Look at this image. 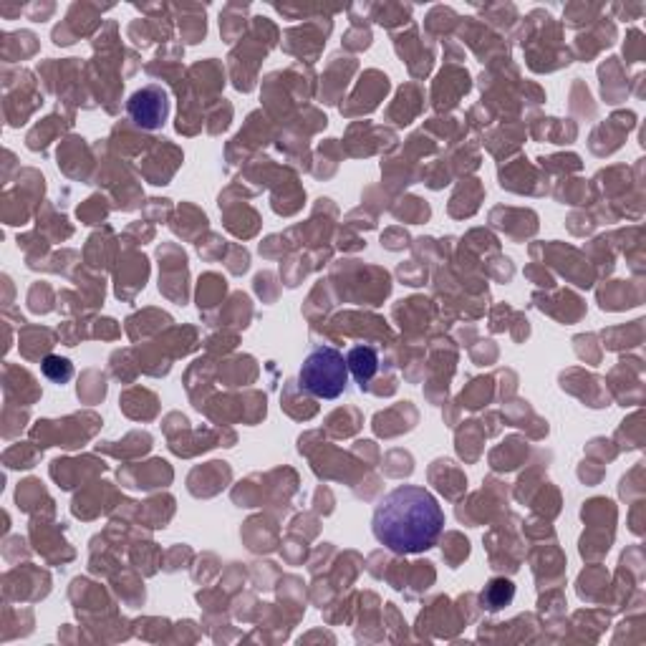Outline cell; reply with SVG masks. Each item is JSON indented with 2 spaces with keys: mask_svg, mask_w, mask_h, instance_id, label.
I'll use <instances>...</instances> for the list:
<instances>
[{
  "mask_svg": "<svg viewBox=\"0 0 646 646\" xmlns=\"http://www.w3.org/2000/svg\"><path fill=\"white\" fill-rule=\"evenodd\" d=\"M374 538L399 556L424 553L440 541L445 530L442 505L419 485H402L384 495L371 518Z\"/></svg>",
  "mask_w": 646,
  "mask_h": 646,
  "instance_id": "cell-1",
  "label": "cell"
},
{
  "mask_svg": "<svg viewBox=\"0 0 646 646\" xmlns=\"http://www.w3.org/2000/svg\"><path fill=\"white\" fill-rule=\"evenodd\" d=\"M298 384L318 399H336L349 387V364L334 346H316L308 351L298 371Z\"/></svg>",
  "mask_w": 646,
  "mask_h": 646,
  "instance_id": "cell-2",
  "label": "cell"
},
{
  "mask_svg": "<svg viewBox=\"0 0 646 646\" xmlns=\"http://www.w3.org/2000/svg\"><path fill=\"white\" fill-rule=\"evenodd\" d=\"M127 114L139 129L154 132L170 117V96L159 84H147L134 91L127 101Z\"/></svg>",
  "mask_w": 646,
  "mask_h": 646,
  "instance_id": "cell-3",
  "label": "cell"
},
{
  "mask_svg": "<svg viewBox=\"0 0 646 646\" xmlns=\"http://www.w3.org/2000/svg\"><path fill=\"white\" fill-rule=\"evenodd\" d=\"M346 364H349V374H354L356 382L364 387L374 379L376 369H379V354H376L374 346H354L346 354Z\"/></svg>",
  "mask_w": 646,
  "mask_h": 646,
  "instance_id": "cell-4",
  "label": "cell"
},
{
  "mask_svg": "<svg viewBox=\"0 0 646 646\" xmlns=\"http://www.w3.org/2000/svg\"><path fill=\"white\" fill-rule=\"evenodd\" d=\"M513 594H515L513 583L503 581V578H495V581H490V586L482 591V604L488 606L490 611H498L513 599Z\"/></svg>",
  "mask_w": 646,
  "mask_h": 646,
  "instance_id": "cell-5",
  "label": "cell"
},
{
  "mask_svg": "<svg viewBox=\"0 0 646 646\" xmlns=\"http://www.w3.org/2000/svg\"><path fill=\"white\" fill-rule=\"evenodd\" d=\"M43 374H46L48 379H53V382H66V379L74 374V369H71V364L66 359L48 356V359L43 361Z\"/></svg>",
  "mask_w": 646,
  "mask_h": 646,
  "instance_id": "cell-6",
  "label": "cell"
}]
</instances>
